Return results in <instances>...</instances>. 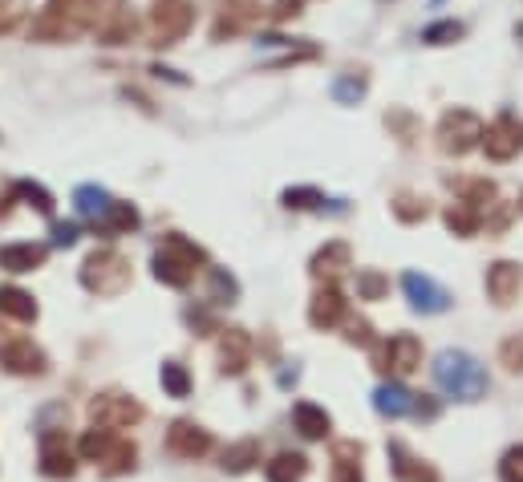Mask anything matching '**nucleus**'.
Returning a JSON list of instances; mask_svg holds the SVG:
<instances>
[{"label": "nucleus", "instance_id": "nucleus-1", "mask_svg": "<svg viewBox=\"0 0 523 482\" xmlns=\"http://www.w3.org/2000/svg\"><path fill=\"white\" fill-rule=\"evenodd\" d=\"M434 381L446 397H455V401H479L487 393V369L463 353V349H446L438 353L434 361Z\"/></svg>", "mask_w": 523, "mask_h": 482}, {"label": "nucleus", "instance_id": "nucleus-2", "mask_svg": "<svg viewBox=\"0 0 523 482\" xmlns=\"http://www.w3.org/2000/svg\"><path fill=\"white\" fill-rule=\"evenodd\" d=\"M203 260H207L203 248H195L191 239H183V235H167V239H163V248H159L155 260H151V268H155V280H163L167 288H187V284L195 280V272H199Z\"/></svg>", "mask_w": 523, "mask_h": 482}, {"label": "nucleus", "instance_id": "nucleus-3", "mask_svg": "<svg viewBox=\"0 0 523 482\" xmlns=\"http://www.w3.org/2000/svg\"><path fill=\"white\" fill-rule=\"evenodd\" d=\"M78 454L86 462H102L106 474H126V470H134V458H138V450L130 442H122L114 430H102V426H94V430L82 434Z\"/></svg>", "mask_w": 523, "mask_h": 482}, {"label": "nucleus", "instance_id": "nucleus-4", "mask_svg": "<svg viewBox=\"0 0 523 482\" xmlns=\"http://www.w3.org/2000/svg\"><path fill=\"white\" fill-rule=\"evenodd\" d=\"M82 284L98 296H118L130 284V264L114 248H102L82 264Z\"/></svg>", "mask_w": 523, "mask_h": 482}, {"label": "nucleus", "instance_id": "nucleus-5", "mask_svg": "<svg viewBox=\"0 0 523 482\" xmlns=\"http://www.w3.org/2000/svg\"><path fill=\"white\" fill-rule=\"evenodd\" d=\"M483 142V122L471 114V110H451V114H442L438 122V146L446 154H467L471 146Z\"/></svg>", "mask_w": 523, "mask_h": 482}, {"label": "nucleus", "instance_id": "nucleus-6", "mask_svg": "<svg viewBox=\"0 0 523 482\" xmlns=\"http://www.w3.org/2000/svg\"><path fill=\"white\" fill-rule=\"evenodd\" d=\"M90 418H94V426H102V430H126V426H134V422H142V406L134 397H126V393H98L94 401H90Z\"/></svg>", "mask_w": 523, "mask_h": 482}, {"label": "nucleus", "instance_id": "nucleus-7", "mask_svg": "<svg viewBox=\"0 0 523 482\" xmlns=\"http://www.w3.org/2000/svg\"><path fill=\"white\" fill-rule=\"evenodd\" d=\"M483 150H487V158H495V163L515 158L523 150V122L511 110H503L491 126H483Z\"/></svg>", "mask_w": 523, "mask_h": 482}, {"label": "nucleus", "instance_id": "nucleus-8", "mask_svg": "<svg viewBox=\"0 0 523 482\" xmlns=\"http://www.w3.org/2000/svg\"><path fill=\"white\" fill-rule=\"evenodd\" d=\"M191 21H195L191 0H155V13H151L155 45H175L191 29Z\"/></svg>", "mask_w": 523, "mask_h": 482}, {"label": "nucleus", "instance_id": "nucleus-9", "mask_svg": "<svg viewBox=\"0 0 523 482\" xmlns=\"http://www.w3.org/2000/svg\"><path fill=\"white\" fill-rule=\"evenodd\" d=\"M402 292H406L414 312H446V308H451V292H446L438 280L422 276V272H406L402 276Z\"/></svg>", "mask_w": 523, "mask_h": 482}, {"label": "nucleus", "instance_id": "nucleus-10", "mask_svg": "<svg viewBox=\"0 0 523 482\" xmlns=\"http://www.w3.org/2000/svg\"><path fill=\"white\" fill-rule=\"evenodd\" d=\"M418 365H422V341H418V337L398 333V337H390V341L382 345V357H378V369H382V373L402 377V373H414Z\"/></svg>", "mask_w": 523, "mask_h": 482}, {"label": "nucleus", "instance_id": "nucleus-11", "mask_svg": "<svg viewBox=\"0 0 523 482\" xmlns=\"http://www.w3.org/2000/svg\"><path fill=\"white\" fill-rule=\"evenodd\" d=\"M167 450H171L175 458H203V454L211 450V434H207L203 426L179 418V422H171V430H167Z\"/></svg>", "mask_w": 523, "mask_h": 482}, {"label": "nucleus", "instance_id": "nucleus-12", "mask_svg": "<svg viewBox=\"0 0 523 482\" xmlns=\"http://www.w3.org/2000/svg\"><path fill=\"white\" fill-rule=\"evenodd\" d=\"M73 470H78V462H73V450H69L65 434L45 430V438H41V474L45 478H73Z\"/></svg>", "mask_w": 523, "mask_h": 482}, {"label": "nucleus", "instance_id": "nucleus-13", "mask_svg": "<svg viewBox=\"0 0 523 482\" xmlns=\"http://www.w3.org/2000/svg\"><path fill=\"white\" fill-rule=\"evenodd\" d=\"M248 365H252V337L244 329H228L223 341H219V369L240 377Z\"/></svg>", "mask_w": 523, "mask_h": 482}, {"label": "nucleus", "instance_id": "nucleus-14", "mask_svg": "<svg viewBox=\"0 0 523 482\" xmlns=\"http://www.w3.org/2000/svg\"><path fill=\"white\" fill-rule=\"evenodd\" d=\"M519 288H523V268H519V264L499 260V264L487 268V296H491L495 304H511V300L519 296Z\"/></svg>", "mask_w": 523, "mask_h": 482}, {"label": "nucleus", "instance_id": "nucleus-15", "mask_svg": "<svg viewBox=\"0 0 523 482\" xmlns=\"http://www.w3.org/2000/svg\"><path fill=\"white\" fill-rule=\"evenodd\" d=\"M345 296H341V288H333V284H325L317 296H313V304H309V320H313V329H337L341 320H345Z\"/></svg>", "mask_w": 523, "mask_h": 482}, {"label": "nucleus", "instance_id": "nucleus-16", "mask_svg": "<svg viewBox=\"0 0 523 482\" xmlns=\"http://www.w3.org/2000/svg\"><path fill=\"white\" fill-rule=\"evenodd\" d=\"M0 365L9 373H21V377H37V373H45V353L33 341H13L0 349Z\"/></svg>", "mask_w": 523, "mask_h": 482}, {"label": "nucleus", "instance_id": "nucleus-17", "mask_svg": "<svg viewBox=\"0 0 523 482\" xmlns=\"http://www.w3.org/2000/svg\"><path fill=\"white\" fill-rule=\"evenodd\" d=\"M122 17V0H73V21L86 29H110Z\"/></svg>", "mask_w": 523, "mask_h": 482}, {"label": "nucleus", "instance_id": "nucleus-18", "mask_svg": "<svg viewBox=\"0 0 523 482\" xmlns=\"http://www.w3.org/2000/svg\"><path fill=\"white\" fill-rule=\"evenodd\" d=\"M390 466H394V478L398 482H438V470L422 458H414L402 442H390Z\"/></svg>", "mask_w": 523, "mask_h": 482}, {"label": "nucleus", "instance_id": "nucleus-19", "mask_svg": "<svg viewBox=\"0 0 523 482\" xmlns=\"http://www.w3.org/2000/svg\"><path fill=\"white\" fill-rule=\"evenodd\" d=\"M410 406H414V393L398 381H386V385L373 389V410H378L382 418H406Z\"/></svg>", "mask_w": 523, "mask_h": 482}, {"label": "nucleus", "instance_id": "nucleus-20", "mask_svg": "<svg viewBox=\"0 0 523 482\" xmlns=\"http://www.w3.org/2000/svg\"><path fill=\"white\" fill-rule=\"evenodd\" d=\"M292 426L301 430V438L321 442L333 422H329V414H325L321 406H313V401H296V406H292Z\"/></svg>", "mask_w": 523, "mask_h": 482}, {"label": "nucleus", "instance_id": "nucleus-21", "mask_svg": "<svg viewBox=\"0 0 523 482\" xmlns=\"http://www.w3.org/2000/svg\"><path fill=\"white\" fill-rule=\"evenodd\" d=\"M45 244H9V248H0V268L5 272H33V268H41L45 264Z\"/></svg>", "mask_w": 523, "mask_h": 482}, {"label": "nucleus", "instance_id": "nucleus-22", "mask_svg": "<svg viewBox=\"0 0 523 482\" xmlns=\"http://www.w3.org/2000/svg\"><path fill=\"white\" fill-rule=\"evenodd\" d=\"M361 442H337L333 446V482H365L361 478Z\"/></svg>", "mask_w": 523, "mask_h": 482}, {"label": "nucleus", "instance_id": "nucleus-23", "mask_svg": "<svg viewBox=\"0 0 523 482\" xmlns=\"http://www.w3.org/2000/svg\"><path fill=\"white\" fill-rule=\"evenodd\" d=\"M268 482H305V474H309V458L305 454H292V450H284V454H276L272 462H268Z\"/></svg>", "mask_w": 523, "mask_h": 482}, {"label": "nucleus", "instance_id": "nucleus-24", "mask_svg": "<svg viewBox=\"0 0 523 482\" xmlns=\"http://www.w3.org/2000/svg\"><path fill=\"white\" fill-rule=\"evenodd\" d=\"M73 207H78L86 219H94V223H102L106 215H110V207H114V199L102 191V187H94V183H86V187H78L73 191Z\"/></svg>", "mask_w": 523, "mask_h": 482}, {"label": "nucleus", "instance_id": "nucleus-25", "mask_svg": "<svg viewBox=\"0 0 523 482\" xmlns=\"http://www.w3.org/2000/svg\"><path fill=\"white\" fill-rule=\"evenodd\" d=\"M260 462V442L256 438H244V442H236V446H228V450H223V470H228V474H248L252 466Z\"/></svg>", "mask_w": 523, "mask_h": 482}, {"label": "nucleus", "instance_id": "nucleus-26", "mask_svg": "<svg viewBox=\"0 0 523 482\" xmlns=\"http://www.w3.org/2000/svg\"><path fill=\"white\" fill-rule=\"evenodd\" d=\"M349 268V248L345 244H329V248H321L317 256H313V276H321V280H337L341 272Z\"/></svg>", "mask_w": 523, "mask_h": 482}, {"label": "nucleus", "instance_id": "nucleus-27", "mask_svg": "<svg viewBox=\"0 0 523 482\" xmlns=\"http://www.w3.org/2000/svg\"><path fill=\"white\" fill-rule=\"evenodd\" d=\"M0 312H9L13 320H37V300L25 288H0Z\"/></svg>", "mask_w": 523, "mask_h": 482}, {"label": "nucleus", "instance_id": "nucleus-28", "mask_svg": "<svg viewBox=\"0 0 523 482\" xmlns=\"http://www.w3.org/2000/svg\"><path fill=\"white\" fill-rule=\"evenodd\" d=\"M479 223H483V215L475 207H467V203H455L451 211H446V227H451L455 235H475Z\"/></svg>", "mask_w": 523, "mask_h": 482}, {"label": "nucleus", "instance_id": "nucleus-29", "mask_svg": "<svg viewBox=\"0 0 523 482\" xmlns=\"http://www.w3.org/2000/svg\"><path fill=\"white\" fill-rule=\"evenodd\" d=\"M98 227H102L106 235H118V231H134V227H138V211H134L130 203H118V199H114L110 215H106V219H102Z\"/></svg>", "mask_w": 523, "mask_h": 482}, {"label": "nucleus", "instance_id": "nucleus-30", "mask_svg": "<svg viewBox=\"0 0 523 482\" xmlns=\"http://www.w3.org/2000/svg\"><path fill=\"white\" fill-rule=\"evenodd\" d=\"M159 381H163V389H167L171 397H187V393H191V373H187L179 361H167L163 373H159Z\"/></svg>", "mask_w": 523, "mask_h": 482}, {"label": "nucleus", "instance_id": "nucleus-31", "mask_svg": "<svg viewBox=\"0 0 523 482\" xmlns=\"http://www.w3.org/2000/svg\"><path fill=\"white\" fill-rule=\"evenodd\" d=\"M236 296H240L236 276H228L223 268H211V300H215V304H232Z\"/></svg>", "mask_w": 523, "mask_h": 482}, {"label": "nucleus", "instance_id": "nucleus-32", "mask_svg": "<svg viewBox=\"0 0 523 482\" xmlns=\"http://www.w3.org/2000/svg\"><path fill=\"white\" fill-rule=\"evenodd\" d=\"M386 288H390V284H386L382 272H373V268H361V272H357V296H361V300H382Z\"/></svg>", "mask_w": 523, "mask_h": 482}, {"label": "nucleus", "instance_id": "nucleus-33", "mask_svg": "<svg viewBox=\"0 0 523 482\" xmlns=\"http://www.w3.org/2000/svg\"><path fill=\"white\" fill-rule=\"evenodd\" d=\"M333 98L341 106H357L365 98V77H337V82H333Z\"/></svg>", "mask_w": 523, "mask_h": 482}, {"label": "nucleus", "instance_id": "nucleus-34", "mask_svg": "<svg viewBox=\"0 0 523 482\" xmlns=\"http://www.w3.org/2000/svg\"><path fill=\"white\" fill-rule=\"evenodd\" d=\"M284 207L313 211V207H325V195H321V191H313V187H292V191H284Z\"/></svg>", "mask_w": 523, "mask_h": 482}, {"label": "nucleus", "instance_id": "nucleus-35", "mask_svg": "<svg viewBox=\"0 0 523 482\" xmlns=\"http://www.w3.org/2000/svg\"><path fill=\"white\" fill-rule=\"evenodd\" d=\"M459 37H463V25H459V21H438V25H430V29L422 33L426 45H451V41H459Z\"/></svg>", "mask_w": 523, "mask_h": 482}, {"label": "nucleus", "instance_id": "nucleus-36", "mask_svg": "<svg viewBox=\"0 0 523 482\" xmlns=\"http://www.w3.org/2000/svg\"><path fill=\"white\" fill-rule=\"evenodd\" d=\"M13 195H21V199H29L41 215H53V195L45 191V187H37V183H17L13 187Z\"/></svg>", "mask_w": 523, "mask_h": 482}, {"label": "nucleus", "instance_id": "nucleus-37", "mask_svg": "<svg viewBox=\"0 0 523 482\" xmlns=\"http://www.w3.org/2000/svg\"><path fill=\"white\" fill-rule=\"evenodd\" d=\"M499 482H523V446H511L499 458Z\"/></svg>", "mask_w": 523, "mask_h": 482}, {"label": "nucleus", "instance_id": "nucleus-38", "mask_svg": "<svg viewBox=\"0 0 523 482\" xmlns=\"http://www.w3.org/2000/svg\"><path fill=\"white\" fill-rule=\"evenodd\" d=\"M499 357H503V365H507L511 373H519V369H523V333H519V337H511V341H503Z\"/></svg>", "mask_w": 523, "mask_h": 482}, {"label": "nucleus", "instance_id": "nucleus-39", "mask_svg": "<svg viewBox=\"0 0 523 482\" xmlns=\"http://www.w3.org/2000/svg\"><path fill=\"white\" fill-rule=\"evenodd\" d=\"M394 211H398V219H406V223L426 219V203H418V199H410V195H402V199L394 203Z\"/></svg>", "mask_w": 523, "mask_h": 482}, {"label": "nucleus", "instance_id": "nucleus-40", "mask_svg": "<svg viewBox=\"0 0 523 482\" xmlns=\"http://www.w3.org/2000/svg\"><path fill=\"white\" fill-rule=\"evenodd\" d=\"M78 244V227L73 223H53V248H73Z\"/></svg>", "mask_w": 523, "mask_h": 482}, {"label": "nucleus", "instance_id": "nucleus-41", "mask_svg": "<svg viewBox=\"0 0 523 482\" xmlns=\"http://www.w3.org/2000/svg\"><path fill=\"white\" fill-rule=\"evenodd\" d=\"M410 414H414V418H422V422H434V418H438V401H430V397L422 393V397H414Z\"/></svg>", "mask_w": 523, "mask_h": 482}, {"label": "nucleus", "instance_id": "nucleus-42", "mask_svg": "<svg viewBox=\"0 0 523 482\" xmlns=\"http://www.w3.org/2000/svg\"><path fill=\"white\" fill-rule=\"evenodd\" d=\"M349 341H353V345H369V341H373L365 320H349Z\"/></svg>", "mask_w": 523, "mask_h": 482}, {"label": "nucleus", "instance_id": "nucleus-43", "mask_svg": "<svg viewBox=\"0 0 523 482\" xmlns=\"http://www.w3.org/2000/svg\"><path fill=\"white\" fill-rule=\"evenodd\" d=\"M0 9H5V0H0Z\"/></svg>", "mask_w": 523, "mask_h": 482}]
</instances>
